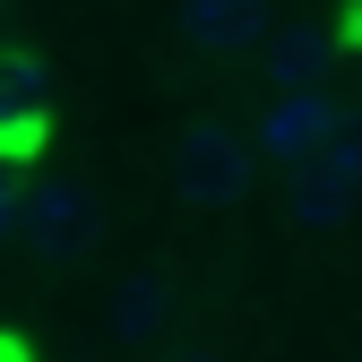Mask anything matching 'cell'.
Wrapping results in <instances>:
<instances>
[{
    "label": "cell",
    "mask_w": 362,
    "mask_h": 362,
    "mask_svg": "<svg viewBox=\"0 0 362 362\" xmlns=\"http://www.w3.org/2000/svg\"><path fill=\"white\" fill-rule=\"evenodd\" d=\"M250 173H259V147L242 139L233 121H181L173 129V190L190 199V207H242L250 199Z\"/></svg>",
    "instance_id": "6da1fadb"
},
{
    "label": "cell",
    "mask_w": 362,
    "mask_h": 362,
    "mask_svg": "<svg viewBox=\"0 0 362 362\" xmlns=\"http://www.w3.org/2000/svg\"><path fill=\"white\" fill-rule=\"evenodd\" d=\"M95 233L104 224H95V190H86V181H35V190L18 199V242L35 259H52V267L86 259Z\"/></svg>",
    "instance_id": "7a4b0ae2"
},
{
    "label": "cell",
    "mask_w": 362,
    "mask_h": 362,
    "mask_svg": "<svg viewBox=\"0 0 362 362\" xmlns=\"http://www.w3.org/2000/svg\"><path fill=\"white\" fill-rule=\"evenodd\" d=\"M337 121H345V112L320 95V86H302V95H267V112H259V129H250V147H259L267 164L302 173V164H320V156H328Z\"/></svg>",
    "instance_id": "3957f363"
},
{
    "label": "cell",
    "mask_w": 362,
    "mask_h": 362,
    "mask_svg": "<svg viewBox=\"0 0 362 362\" xmlns=\"http://www.w3.org/2000/svg\"><path fill=\"white\" fill-rule=\"evenodd\" d=\"M267 0H181V35L199 43V52H216V61H233V52H259L267 43Z\"/></svg>",
    "instance_id": "277c9868"
},
{
    "label": "cell",
    "mask_w": 362,
    "mask_h": 362,
    "mask_svg": "<svg viewBox=\"0 0 362 362\" xmlns=\"http://www.w3.org/2000/svg\"><path fill=\"white\" fill-rule=\"evenodd\" d=\"M259 61H267V86H276V95H302V86H320V69H328V35L285 18V26H267Z\"/></svg>",
    "instance_id": "5b68a950"
},
{
    "label": "cell",
    "mask_w": 362,
    "mask_h": 362,
    "mask_svg": "<svg viewBox=\"0 0 362 362\" xmlns=\"http://www.w3.org/2000/svg\"><path fill=\"white\" fill-rule=\"evenodd\" d=\"M354 190L328 173V164H302V173H285V224H302V233H337V224H354Z\"/></svg>",
    "instance_id": "8992f818"
},
{
    "label": "cell",
    "mask_w": 362,
    "mask_h": 362,
    "mask_svg": "<svg viewBox=\"0 0 362 362\" xmlns=\"http://www.w3.org/2000/svg\"><path fill=\"white\" fill-rule=\"evenodd\" d=\"M164 320H173V285L164 276H121L112 285V337L121 345H156Z\"/></svg>",
    "instance_id": "52a82bcc"
},
{
    "label": "cell",
    "mask_w": 362,
    "mask_h": 362,
    "mask_svg": "<svg viewBox=\"0 0 362 362\" xmlns=\"http://www.w3.org/2000/svg\"><path fill=\"white\" fill-rule=\"evenodd\" d=\"M320 164H328L345 190L362 199V112H354V121H337V139H328V156H320Z\"/></svg>",
    "instance_id": "ba28073f"
},
{
    "label": "cell",
    "mask_w": 362,
    "mask_h": 362,
    "mask_svg": "<svg viewBox=\"0 0 362 362\" xmlns=\"http://www.w3.org/2000/svg\"><path fill=\"white\" fill-rule=\"evenodd\" d=\"M18 199H26V190H9V173H0V242L18 233Z\"/></svg>",
    "instance_id": "9c48e42d"
},
{
    "label": "cell",
    "mask_w": 362,
    "mask_h": 362,
    "mask_svg": "<svg viewBox=\"0 0 362 362\" xmlns=\"http://www.w3.org/2000/svg\"><path fill=\"white\" fill-rule=\"evenodd\" d=\"M337 18H345L337 35H345V43H362V0H345V9H337Z\"/></svg>",
    "instance_id": "30bf717a"
},
{
    "label": "cell",
    "mask_w": 362,
    "mask_h": 362,
    "mask_svg": "<svg viewBox=\"0 0 362 362\" xmlns=\"http://www.w3.org/2000/svg\"><path fill=\"white\" fill-rule=\"evenodd\" d=\"M0 362H26V345H18V337H0Z\"/></svg>",
    "instance_id": "8fae6325"
},
{
    "label": "cell",
    "mask_w": 362,
    "mask_h": 362,
    "mask_svg": "<svg viewBox=\"0 0 362 362\" xmlns=\"http://www.w3.org/2000/svg\"><path fill=\"white\" fill-rule=\"evenodd\" d=\"M181 362H216V354H181Z\"/></svg>",
    "instance_id": "7c38bea8"
}]
</instances>
